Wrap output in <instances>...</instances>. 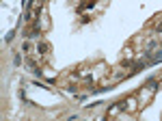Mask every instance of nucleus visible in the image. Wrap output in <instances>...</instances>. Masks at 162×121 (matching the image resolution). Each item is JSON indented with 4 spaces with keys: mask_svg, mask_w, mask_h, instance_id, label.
<instances>
[{
    "mask_svg": "<svg viewBox=\"0 0 162 121\" xmlns=\"http://www.w3.org/2000/svg\"><path fill=\"white\" fill-rule=\"evenodd\" d=\"M156 45H158L156 41H149V43H147V50H156Z\"/></svg>",
    "mask_w": 162,
    "mask_h": 121,
    "instance_id": "423d86ee",
    "label": "nucleus"
},
{
    "mask_svg": "<svg viewBox=\"0 0 162 121\" xmlns=\"http://www.w3.org/2000/svg\"><path fill=\"white\" fill-rule=\"evenodd\" d=\"M13 37H15V28H13V30H9V33L4 35V41L9 43V41H11V39H13Z\"/></svg>",
    "mask_w": 162,
    "mask_h": 121,
    "instance_id": "f03ea898",
    "label": "nucleus"
},
{
    "mask_svg": "<svg viewBox=\"0 0 162 121\" xmlns=\"http://www.w3.org/2000/svg\"><path fill=\"white\" fill-rule=\"evenodd\" d=\"M28 50H30V43L24 41V43H22V52H28Z\"/></svg>",
    "mask_w": 162,
    "mask_h": 121,
    "instance_id": "39448f33",
    "label": "nucleus"
},
{
    "mask_svg": "<svg viewBox=\"0 0 162 121\" xmlns=\"http://www.w3.org/2000/svg\"><path fill=\"white\" fill-rule=\"evenodd\" d=\"M50 52V45L46 43V41H39L37 43V54H41V56H43V54H48Z\"/></svg>",
    "mask_w": 162,
    "mask_h": 121,
    "instance_id": "f257e3e1",
    "label": "nucleus"
},
{
    "mask_svg": "<svg viewBox=\"0 0 162 121\" xmlns=\"http://www.w3.org/2000/svg\"><path fill=\"white\" fill-rule=\"evenodd\" d=\"M13 65H15V67H20V65H22V56H20V54H15V59H13Z\"/></svg>",
    "mask_w": 162,
    "mask_h": 121,
    "instance_id": "20e7f679",
    "label": "nucleus"
},
{
    "mask_svg": "<svg viewBox=\"0 0 162 121\" xmlns=\"http://www.w3.org/2000/svg\"><path fill=\"white\" fill-rule=\"evenodd\" d=\"M156 33H162V22H160V24L156 26Z\"/></svg>",
    "mask_w": 162,
    "mask_h": 121,
    "instance_id": "0eeeda50",
    "label": "nucleus"
},
{
    "mask_svg": "<svg viewBox=\"0 0 162 121\" xmlns=\"http://www.w3.org/2000/svg\"><path fill=\"white\" fill-rule=\"evenodd\" d=\"M132 65H134L132 59H123V61H121V67H132Z\"/></svg>",
    "mask_w": 162,
    "mask_h": 121,
    "instance_id": "7ed1b4c3",
    "label": "nucleus"
}]
</instances>
